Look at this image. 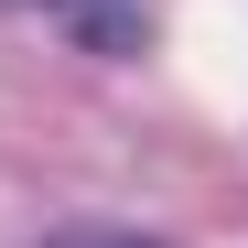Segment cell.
<instances>
[{"instance_id":"cell-1","label":"cell","mask_w":248,"mask_h":248,"mask_svg":"<svg viewBox=\"0 0 248 248\" xmlns=\"http://www.w3.org/2000/svg\"><path fill=\"white\" fill-rule=\"evenodd\" d=\"M54 11H65L76 32H87L97 54H140V22H151L140 0H54Z\"/></svg>"},{"instance_id":"cell-2","label":"cell","mask_w":248,"mask_h":248,"mask_svg":"<svg viewBox=\"0 0 248 248\" xmlns=\"http://www.w3.org/2000/svg\"><path fill=\"white\" fill-rule=\"evenodd\" d=\"M44 248H162V237H140V227H54Z\"/></svg>"},{"instance_id":"cell-3","label":"cell","mask_w":248,"mask_h":248,"mask_svg":"<svg viewBox=\"0 0 248 248\" xmlns=\"http://www.w3.org/2000/svg\"><path fill=\"white\" fill-rule=\"evenodd\" d=\"M0 11H11V0H0Z\"/></svg>"}]
</instances>
